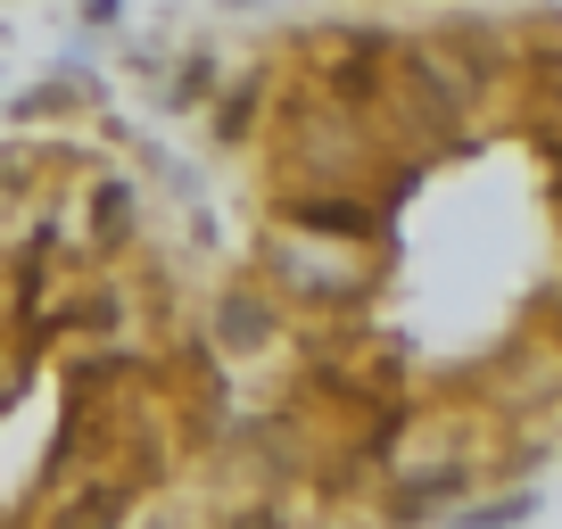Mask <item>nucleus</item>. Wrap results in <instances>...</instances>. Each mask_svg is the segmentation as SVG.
<instances>
[{
  "instance_id": "1",
  "label": "nucleus",
  "mask_w": 562,
  "mask_h": 529,
  "mask_svg": "<svg viewBox=\"0 0 562 529\" xmlns=\"http://www.w3.org/2000/svg\"><path fill=\"white\" fill-rule=\"evenodd\" d=\"M273 215L290 232H323V240H381V232H389L381 207H364V199H331V191H323V199H281Z\"/></svg>"
},
{
  "instance_id": "2",
  "label": "nucleus",
  "mask_w": 562,
  "mask_h": 529,
  "mask_svg": "<svg viewBox=\"0 0 562 529\" xmlns=\"http://www.w3.org/2000/svg\"><path fill=\"white\" fill-rule=\"evenodd\" d=\"M472 463H430V472H414V480H397V488L381 496V513L389 521H422V513H439V505H456L463 488H472Z\"/></svg>"
},
{
  "instance_id": "3",
  "label": "nucleus",
  "mask_w": 562,
  "mask_h": 529,
  "mask_svg": "<svg viewBox=\"0 0 562 529\" xmlns=\"http://www.w3.org/2000/svg\"><path fill=\"white\" fill-rule=\"evenodd\" d=\"M538 521V488H513V496H488V505H463L456 529H521Z\"/></svg>"
},
{
  "instance_id": "4",
  "label": "nucleus",
  "mask_w": 562,
  "mask_h": 529,
  "mask_svg": "<svg viewBox=\"0 0 562 529\" xmlns=\"http://www.w3.org/2000/svg\"><path fill=\"white\" fill-rule=\"evenodd\" d=\"M224 331H232V348H265V339H273V315H265L257 299H224Z\"/></svg>"
},
{
  "instance_id": "5",
  "label": "nucleus",
  "mask_w": 562,
  "mask_h": 529,
  "mask_svg": "<svg viewBox=\"0 0 562 529\" xmlns=\"http://www.w3.org/2000/svg\"><path fill=\"white\" fill-rule=\"evenodd\" d=\"M124 232H133V191L108 182V191H100V240H124Z\"/></svg>"
},
{
  "instance_id": "6",
  "label": "nucleus",
  "mask_w": 562,
  "mask_h": 529,
  "mask_svg": "<svg viewBox=\"0 0 562 529\" xmlns=\"http://www.w3.org/2000/svg\"><path fill=\"white\" fill-rule=\"evenodd\" d=\"M116 18H124V0H83V25H100V34H108Z\"/></svg>"
},
{
  "instance_id": "7",
  "label": "nucleus",
  "mask_w": 562,
  "mask_h": 529,
  "mask_svg": "<svg viewBox=\"0 0 562 529\" xmlns=\"http://www.w3.org/2000/svg\"><path fill=\"white\" fill-rule=\"evenodd\" d=\"M224 9H257V0H224Z\"/></svg>"
}]
</instances>
